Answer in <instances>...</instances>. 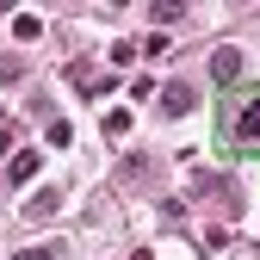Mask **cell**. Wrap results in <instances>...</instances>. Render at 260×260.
<instances>
[{
	"label": "cell",
	"mask_w": 260,
	"mask_h": 260,
	"mask_svg": "<svg viewBox=\"0 0 260 260\" xmlns=\"http://www.w3.org/2000/svg\"><path fill=\"white\" fill-rule=\"evenodd\" d=\"M192 100H199V93H192L186 81H168V87H161V112H168V118H180V112H192Z\"/></svg>",
	"instance_id": "obj_3"
},
{
	"label": "cell",
	"mask_w": 260,
	"mask_h": 260,
	"mask_svg": "<svg viewBox=\"0 0 260 260\" xmlns=\"http://www.w3.org/2000/svg\"><path fill=\"white\" fill-rule=\"evenodd\" d=\"M130 130V112H106V137H124Z\"/></svg>",
	"instance_id": "obj_8"
},
{
	"label": "cell",
	"mask_w": 260,
	"mask_h": 260,
	"mask_svg": "<svg viewBox=\"0 0 260 260\" xmlns=\"http://www.w3.org/2000/svg\"><path fill=\"white\" fill-rule=\"evenodd\" d=\"M217 149L236 161H260V81H236L217 93Z\"/></svg>",
	"instance_id": "obj_1"
},
{
	"label": "cell",
	"mask_w": 260,
	"mask_h": 260,
	"mask_svg": "<svg viewBox=\"0 0 260 260\" xmlns=\"http://www.w3.org/2000/svg\"><path fill=\"white\" fill-rule=\"evenodd\" d=\"M38 174H44V161H38V149H19V155H13V168H7V180H13V186H31Z\"/></svg>",
	"instance_id": "obj_4"
},
{
	"label": "cell",
	"mask_w": 260,
	"mask_h": 260,
	"mask_svg": "<svg viewBox=\"0 0 260 260\" xmlns=\"http://www.w3.org/2000/svg\"><path fill=\"white\" fill-rule=\"evenodd\" d=\"M69 143H75V130H69V124L56 118V124H50V149H69Z\"/></svg>",
	"instance_id": "obj_7"
},
{
	"label": "cell",
	"mask_w": 260,
	"mask_h": 260,
	"mask_svg": "<svg viewBox=\"0 0 260 260\" xmlns=\"http://www.w3.org/2000/svg\"><path fill=\"white\" fill-rule=\"evenodd\" d=\"M13 38H19V44H31V38H44V19H38V13H19V25H13Z\"/></svg>",
	"instance_id": "obj_6"
},
{
	"label": "cell",
	"mask_w": 260,
	"mask_h": 260,
	"mask_svg": "<svg viewBox=\"0 0 260 260\" xmlns=\"http://www.w3.org/2000/svg\"><path fill=\"white\" fill-rule=\"evenodd\" d=\"M130 260H155V254H149V248H137V254H130Z\"/></svg>",
	"instance_id": "obj_10"
},
{
	"label": "cell",
	"mask_w": 260,
	"mask_h": 260,
	"mask_svg": "<svg viewBox=\"0 0 260 260\" xmlns=\"http://www.w3.org/2000/svg\"><path fill=\"white\" fill-rule=\"evenodd\" d=\"M211 75H217V87H236V75H242V50H211Z\"/></svg>",
	"instance_id": "obj_2"
},
{
	"label": "cell",
	"mask_w": 260,
	"mask_h": 260,
	"mask_svg": "<svg viewBox=\"0 0 260 260\" xmlns=\"http://www.w3.org/2000/svg\"><path fill=\"white\" fill-rule=\"evenodd\" d=\"M56 205H62V192H56V186H44V192H38V199H31V205H25V217H50Z\"/></svg>",
	"instance_id": "obj_5"
},
{
	"label": "cell",
	"mask_w": 260,
	"mask_h": 260,
	"mask_svg": "<svg viewBox=\"0 0 260 260\" xmlns=\"http://www.w3.org/2000/svg\"><path fill=\"white\" fill-rule=\"evenodd\" d=\"M13 260H62L56 248H25V254H13Z\"/></svg>",
	"instance_id": "obj_9"
}]
</instances>
